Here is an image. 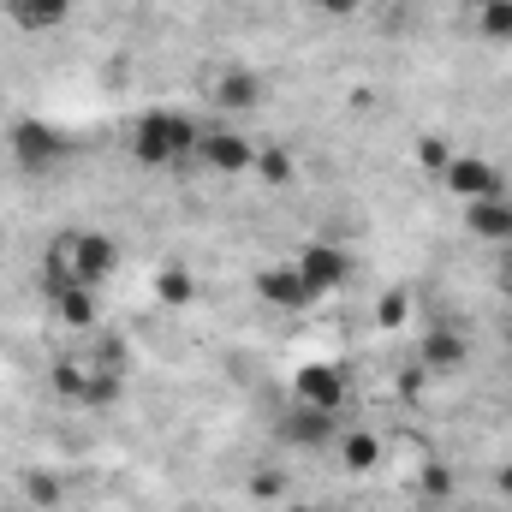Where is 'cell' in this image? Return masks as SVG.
I'll return each mask as SVG.
<instances>
[{
	"label": "cell",
	"instance_id": "obj_1",
	"mask_svg": "<svg viewBox=\"0 0 512 512\" xmlns=\"http://www.w3.org/2000/svg\"><path fill=\"white\" fill-rule=\"evenodd\" d=\"M197 143H203V126L185 108H149V114H137L126 149L137 167H185L197 155Z\"/></svg>",
	"mask_w": 512,
	"mask_h": 512
},
{
	"label": "cell",
	"instance_id": "obj_2",
	"mask_svg": "<svg viewBox=\"0 0 512 512\" xmlns=\"http://www.w3.org/2000/svg\"><path fill=\"white\" fill-rule=\"evenodd\" d=\"M6 149H12L18 173L48 179V173H60V167L78 155V137L60 131V126H48L42 114H24V120H12V131H6Z\"/></svg>",
	"mask_w": 512,
	"mask_h": 512
},
{
	"label": "cell",
	"instance_id": "obj_3",
	"mask_svg": "<svg viewBox=\"0 0 512 512\" xmlns=\"http://www.w3.org/2000/svg\"><path fill=\"white\" fill-rule=\"evenodd\" d=\"M447 185V197L465 209V203H489V197H507V179L489 155H447V167L435 173Z\"/></svg>",
	"mask_w": 512,
	"mask_h": 512
},
{
	"label": "cell",
	"instance_id": "obj_4",
	"mask_svg": "<svg viewBox=\"0 0 512 512\" xmlns=\"http://www.w3.org/2000/svg\"><path fill=\"white\" fill-rule=\"evenodd\" d=\"M262 96H268V84H262V72H256V66H221V72H215V84H209V108H215V114H227V120L256 114V108H262Z\"/></svg>",
	"mask_w": 512,
	"mask_h": 512
},
{
	"label": "cell",
	"instance_id": "obj_5",
	"mask_svg": "<svg viewBox=\"0 0 512 512\" xmlns=\"http://www.w3.org/2000/svg\"><path fill=\"white\" fill-rule=\"evenodd\" d=\"M346 399H352V382H346L340 364H304L292 376V405H310V411H334L340 417Z\"/></svg>",
	"mask_w": 512,
	"mask_h": 512
},
{
	"label": "cell",
	"instance_id": "obj_6",
	"mask_svg": "<svg viewBox=\"0 0 512 512\" xmlns=\"http://www.w3.org/2000/svg\"><path fill=\"white\" fill-rule=\"evenodd\" d=\"M292 262H298V274H304L322 298H328V292H340V286L352 280V251H346V245H328V239H310Z\"/></svg>",
	"mask_w": 512,
	"mask_h": 512
},
{
	"label": "cell",
	"instance_id": "obj_7",
	"mask_svg": "<svg viewBox=\"0 0 512 512\" xmlns=\"http://www.w3.org/2000/svg\"><path fill=\"white\" fill-rule=\"evenodd\" d=\"M256 298H262V304H274V310H310L322 292L298 274V262H274V268H262V274H256Z\"/></svg>",
	"mask_w": 512,
	"mask_h": 512
},
{
	"label": "cell",
	"instance_id": "obj_8",
	"mask_svg": "<svg viewBox=\"0 0 512 512\" xmlns=\"http://www.w3.org/2000/svg\"><path fill=\"white\" fill-rule=\"evenodd\" d=\"M197 155H203V167H215V173H227V179L256 167V143L245 137V131H233V126H209L203 143H197Z\"/></svg>",
	"mask_w": 512,
	"mask_h": 512
},
{
	"label": "cell",
	"instance_id": "obj_9",
	"mask_svg": "<svg viewBox=\"0 0 512 512\" xmlns=\"http://www.w3.org/2000/svg\"><path fill=\"white\" fill-rule=\"evenodd\" d=\"M72 6H78V0H6L12 24H18V30H30V36H42V30H60V24L72 18Z\"/></svg>",
	"mask_w": 512,
	"mask_h": 512
},
{
	"label": "cell",
	"instance_id": "obj_10",
	"mask_svg": "<svg viewBox=\"0 0 512 512\" xmlns=\"http://www.w3.org/2000/svg\"><path fill=\"white\" fill-rule=\"evenodd\" d=\"M465 227L489 245H512V203L507 197H489V203H465Z\"/></svg>",
	"mask_w": 512,
	"mask_h": 512
},
{
	"label": "cell",
	"instance_id": "obj_11",
	"mask_svg": "<svg viewBox=\"0 0 512 512\" xmlns=\"http://www.w3.org/2000/svg\"><path fill=\"white\" fill-rule=\"evenodd\" d=\"M334 429H340V417H334V411L292 405V417H286V435H292V441H304V447H328V441H334Z\"/></svg>",
	"mask_w": 512,
	"mask_h": 512
},
{
	"label": "cell",
	"instance_id": "obj_12",
	"mask_svg": "<svg viewBox=\"0 0 512 512\" xmlns=\"http://www.w3.org/2000/svg\"><path fill=\"white\" fill-rule=\"evenodd\" d=\"M54 310H60V322H72V328H96V286H54Z\"/></svg>",
	"mask_w": 512,
	"mask_h": 512
},
{
	"label": "cell",
	"instance_id": "obj_13",
	"mask_svg": "<svg viewBox=\"0 0 512 512\" xmlns=\"http://www.w3.org/2000/svg\"><path fill=\"white\" fill-rule=\"evenodd\" d=\"M477 36L483 42H512V0H483L477 6Z\"/></svg>",
	"mask_w": 512,
	"mask_h": 512
},
{
	"label": "cell",
	"instance_id": "obj_14",
	"mask_svg": "<svg viewBox=\"0 0 512 512\" xmlns=\"http://www.w3.org/2000/svg\"><path fill=\"white\" fill-rule=\"evenodd\" d=\"M340 459H346V471H376L382 441H376L370 429H358V435H346V441H340Z\"/></svg>",
	"mask_w": 512,
	"mask_h": 512
},
{
	"label": "cell",
	"instance_id": "obj_15",
	"mask_svg": "<svg viewBox=\"0 0 512 512\" xmlns=\"http://www.w3.org/2000/svg\"><path fill=\"white\" fill-rule=\"evenodd\" d=\"M423 364H429V370H459V364H465V340H459V334H429Z\"/></svg>",
	"mask_w": 512,
	"mask_h": 512
},
{
	"label": "cell",
	"instance_id": "obj_16",
	"mask_svg": "<svg viewBox=\"0 0 512 512\" xmlns=\"http://www.w3.org/2000/svg\"><path fill=\"white\" fill-rule=\"evenodd\" d=\"M251 173H262L268 185H286V179H292V155H286V149H256Z\"/></svg>",
	"mask_w": 512,
	"mask_h": 512
},
{
	"label": "cell",
	"instance_id": "obj_17",
	"mask_svg": "<svg viewBox=\"0 0 512 512\" xmlns=\"http://www.w3.org/2000/svg\"><path fill=\"white\" fill-rule=\"evenodd\" d=\"M54 393H66V399H78V405H84V393H90V376H84L78 364H54Z\"/></svg>",
	"mask_w": 512,
	"mask_h": 512
},
{
	"label": "cell",
	"instance_id": "obj_18",
	"mask_svg": "<svg viewBox=\"0 0 512 512\" xmlns=\"http://www.w3.org/2000/svg\"><path fill=\"white\" fill-rule=\"evenodd\" d=\"M155 292H161L167 304H191V280H185L179 268H167V274H155Z\"/></svg>",
	"mask_w": 512,
	"mask_h": 512
},
{
	"label": "cell",
	"instance_id": "obj_19",
	"mask_svg": "<svg viewBox=\"0 0 512 512\" xmlns=\"http://www.w3.org/2000/svg\"><path fill=\"white\" fill-rule=\"evenodd\" d=\"M304 6H310L316 18H358V6H364V0H304Z\"/></svg>",
	"mask_w": 512,
	"mask_h": 512
},
{
	"label": "cell",
	"instance_id": "obj_20",
	"mask_svg": "<svg viewBox=\"0 0 512 512\" xmlns=\"http://www.w3.org/2000/svg\"><path fill=\"white\" fill-rule=\"evenodd\" d=\"M251 495H256V501H280V495H286L280 471H256V477H251Z\"/></svg>",
	"mask_w": 512,
	"mask_h": 512
},
{
	"label": "cell",
	"instance_id": "obj_21",
	"mask_svg": "<svg viewBox=\"0 0 512 512\" xmlns=\"http://www.w3.org/2000/svg\"><path fill=\"white\" fill-rule=\"evenodd\" d=\"M24 489H30L36 507H54V501H60V483H54V477H24Z\"/></svg>",
	"mask_w": 512,
	"mask_h": 512
},
{
	"label": "cell",
	"instance_id": "obj_22",
	"mask_svg": "<svg viewBox=\"0 0 512 512\" xmlns=\"http://www.w3.org/2000/svg\"><path fill=\"white\" fill-rule=\"evenodd\" d=\"M382 322L393 328V322H405V298H382Z\"/></svg>",
	"mask_w": 512,
	"mask_h": 512
},
{
	"label": "cell",
	"instance_id": "obj_23",
	"mask_svg": "<svg viewBox=\"0 0 512 512\" xmlns=\"http://www.w3.org/2000/svg\"><path fill=\"white\" fill-rule=\"evenodd\" d=\"M495 489H501V495H507V501H512V465H507V471H501V477H495Z\"/></svg>",
	"mask_w": 512,
	"mask_h": 512
},
{
	"label": "cell",
	"instance_id": "obj_24",
	"mask_svg": "<svg viewBox=\"0 0 512 512\" xmlns=\"http://www.w3.org/2000/svg\"><path fill=\"white\" fill-rule=\"evenodd\" d=\"M292 512H310V507H292Z\"/></svg>",
	"mask_w": 512,
	"mask_h": 512
},
{
	"label": "cell",
	"instance_id": "obj_25",
	"mask_svg": "<svg viewBox=\"0 0 512 512\" xmlns=\"http://www.w3.org/2000/svg\"><path fill=\"white\" fill-rule=\"evenodd\" d=\"M191 512H209V507H191Z\"/></svg>",
	"mask_w": 512,
	"mask_h": 512
},
{
	"label": "cell",
	"instance_id": "obj_26",
	"mask_svg": "<svg viewBox=\"0 0 512 512\" xmlns=\"http://www.w3.org/2000/svg\"><path fill=\"white\" fill-rule=\"evenodd\" d=\"M399 6H411V0H399Z\"/></svg>",
	"mask_w": 512,
	"mask_h": 512
}]
</instances>
